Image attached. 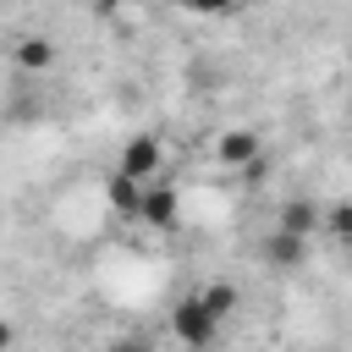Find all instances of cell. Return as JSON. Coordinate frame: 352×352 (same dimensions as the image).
Wrapping results in <instances>:
<instances>
[{
    "label": "cell",
    "mask_w": 352,
    "mask_h": 352,
    "mask_svg": "<svg viewBox=\"0 0 352 352\" xmlns=\"http://www.w3.org/2000/svg\"><path fill=\"white\" fill-rule=\"evenodd\" d=\"M104 352H154V341H148V336H121V341H110Z\"/></svg>",
    "instance_id": "obj_12"
},
{
    "label": "cell",
    "mask_w": 352,
    "mask_h": 352,
    "mask_svg": "<svg viewBox=\"0 0 352 352\" xmlns=\"http://www.w3.org/2000/svg\"><path fill=\"white\" fill-rule=\"evenodd\" d=\"M187 16H236L248 0H176Z\"/></svg>",
    "instance_id": "obj_11"
},
{
    "label": "cell",
    "mask_w": 352,
    "mask_h": 352,
    "mask_svg": "<svg viewBox=\"0 0 352 352\" xmlns=\"http://www.w3.org/2000/svg\"><path fill=\"white\" fill-rule=\"evenodd\" d=\"M138 220H143L148 231H176V220H182V192H176L170 182H148Z\"/></svg>",
    "instance_id": "obj_4"
},
{
    "label": "cell",
    "mask_w": 352,
    "mask_h": 352,
    "mask_svg": "<svg viewBox=\"0 0 352 352\" xmlns=\"http://www.w3.org/2000/svg\"><path fill=\"white\" fill-rule=\"evenodd\" d=\"M198 297H204L220 319H231V314L242 308V286H236V280H204V286H198Z\"/></svg>",
    "instance_id": "obj_9"
},
{
    "label": "cell",
    "mask_w": 352,
    "mask_h": 352,
    "mask_svg": "<svg viewBox=\"0 0 352 352\" xmlns=\"http://www.w3.org/2000/svg\"><path fill=\"white\" fill-rule=\"evenodd\" d=\"M116 170L132 182H165V143L154 132H132L116 154Z\"/></svg>",
    "instance_id": "obj_2"
},
{
    "label": "cell",
    "mask_w": 352,
    "mask_h": 352,
    "mask_svg": "<svg viewBox=\"0 0 352 352\" xmlns=\"http://www.w3.org/2000/svg\"><path fill=\"white\" fill-rule=\"evenodd\" d=\"M143 187H148V182H132V176H121V170H110V176H104V204H110L121 220H138Z\"/></svg>",
    "instance_id": "obj_8"
},
{
    "label": "cell",
    "mask_w": 352,
    "mask_h": 352,
    "mask_svg": "<svg viewBox=\"0 0 352 352\" xmlns=\"http://www.w3.org/2000/svg\"><path fill=\"white\" fill-rule=\"evenodd\" d=\"M11 346H16V324H11V319H0V352H11Z\"/></svg>",
    "instance_id": "obj_14"
},
{
    "label": "cell",
    "mask_w": 352,
    "mask_h": 352,
    "mask_svg": "<svg viewBox=\"0 0 352 352\" xmlns=\"http://www.w3.org/2000/svg\"><path fill=\"white\" fill-rule=\"evenodd\" d=\"M11 60H16V72L44 77V72L60 60V50H55V38H50V33H22V38L11 44Z\"/></svg>",
    "instance_id": "obj_7"
},
{
    "label": "cell",
    "mask_w": 352,
    "mask_h": 352,
    "mask_svg": "<svg viewBox=\"0 0 352 352\" xmlns=\"http://www.w3.org/2000/svg\"><path fill=\"white\" fill-rule=\"evenodd\" d=\"M319 236H330V242H352V198L324 204V231H319Z\"/></svg>",
    "instance_id": "obj_10"
},
{
    "label": "cell",
    "mask_w": 352,
    "mask_h": 352,
    "mask_svg": "<svg viewBox=\"0 0 352 352\" xmlns=\"http://www.w3.org/2000/svg\"><path fill=\"white\" fill-rule=\"evenodd\" d=\"M258 258L275 270V275H297L302 264H308V242L302 236H292V231H264V242H258Z\"/></svg>",
    "instance_id": "obj_5"
},
{
    "label": "cell",
    "mask_w": 352,
    "mask_h": 352,
    "mask_svg": "<svg viewBox=\"0 0 352 352\" xmlns=\"http://www.w3.org/2000/svg\"><path fill=\"white\" fill-rule=\"evenodd\" d=\"M236 176H242L248 187H258V182L270 176V154H264V160H253V165H248V170H236Z\"/></svg>",
    "instance_id": "obj_13"
},
{
    "label": "cell",
    "mask_w": 352,
    "mask_h": 352,
    "mask_svg": "<svg viewBox=\"0 0 352 352\" xmlns=\"http://www.w3.org/2000/svg\"><path fill=\"white\" fill-rule=\"evenodd\" d=\"M346 110H352V94H346Z\"/></svg>",
    "instance_id": "obj_15"
},
{
    "label": "cell",
    "mask_w": 352,
    "mask_h": 352,
    "mask_svg": "<svg viewBox=\"0 0 352 352\" xmlns=\"http://www.w3.org/2000/svg\"><path fill=\"white\" fill-rule=\"evenodd\" d=\"M220 314L198 297V292H187V297H176V308H170V336H176V346H187V352H209L214 341H220Z\"/></svg>",
    "instance_id": "obj_1"
},
{
    "label": "cell",
    "mask_w": 352,
    "mask_h": 352,
    "mask_svg": "<svg viewBox=\"0 0 352 352\" xmlns=\"http://www.w3.org/2000/svg\"><path fill=\"white\" fill-rule=\"evenodd\" d=\"M275 231H292V236L314 242V236L324 231V204H319V198H308V192L286 198V204L275 209Z\"/></svg>",
    "instance_id": "obj_3"
},
{
    "label": "cell",
    "mask_w": 352,
    "mask_h": 352,
    "mask_svg": "<svg viewBox=\"0 0 352 352\" xmlns=\"http://www.w3.org/2000/svg\"><path fill=\"white\" fill-rule=\"evenodd\" d=\"M214 160H220L226 170H248L253 160H264V138H258L253 126H231V132L214 138Z\"/></svg>",
    "instance_id": "obj_6"
}]
</instances>
